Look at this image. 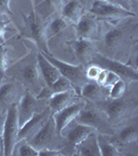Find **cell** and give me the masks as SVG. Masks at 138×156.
Here are the masks:
<instances>
[{"instance_id": "12", "label": "cell", "mask_w": 138, "mask_h": 156, "mask_svg": "<svg viewBox=\"0 0 138 156\" xmlns=\"http://www.w3.org/2000/svg\"><path fill=\"white\" fill-rule=\"evenodd\" d=\"M75 26H76L77 37L95 41L97 39V37L99 36V19H97L90 12L82 15L79 21L75 24Z\"/></svg>"}, {"instance_id": "1", "label": "cell", "mask_w": 138, "mask_h": 156, "mask_svg": "<svg viewBox=\"0 0 138 156\" xmlns=\"http://www.w3.org/2000/svg\"><path fill=\"white\" fill-rule=\"evenodd\" d=\"M136 17H129L117 21H103L105 28L100 26L99 34L101 36V45L103 49L106 50L105 56L110 58L116 55L119 51L125 48H131V44L133 37L137 32V25L133 23L132 19Z\"/></svg>"}, {"instance_id": "28", "label": "cell", "mask_w": 138, "mask_h": 156, "mask_svg": "<svg viewBox=\"0 0 138 156\" xmlns=\"http://www.w3.org/2000/svg\"><path fill=\"white\" fill-rule=\"evenodd\" d=\"M9 68V51L3 44L0 46V82L5 78V73Z\"/></svg>"}, {"instance_id": "31", "label": "cell", "mask_w": 138, "mask_h": 156, "mask_svg": "<svg viewBox=\"0 0 138 156\" xmlns=\"http://www.w3.org/2000/svg\"><path fill=\"white\" fill-rule=\"evenodd\" d=\"M119 79H120V77L116 74V73L107 70L106 78H105V81H104V83H103V87L109 89L110 87H112V85H113L115 82L119 81Z\"/></svg>"}, {"instance_id": "23", "label": "cell", "mask_w": 138, "mask_h": 156, "mask_svg": "<svg viewBox=\"0 0 138 156\" xmlns=\"http://www.w3.org/2000/svg\"><path fill=\"white\" fill-rule=\"evenodd\" d=\"M69 23L62 18L60 15L54 14L45 21V36L47 41H50L52 37L61 34L64 29L67 28Z\"/></svg>"}, {"instance_id": "39", "label": "cell", "mask_w": 138, "mask_h": 156, "mask_svg": "<svg viewBox=\"0 0 138 156\" xmlns=\"http://www.w3.org/2000/svg\"><path fill=\"white\" fill-rule=\"evenodd\" d=\"M2 44H3V43H2L1 41H0V46H1V45H2Z\"/></svg>"}, {"instance_id": "26", "label": "cell", "mask_w": 138, "mask_h": 156, "mask_svg": "<svg viewBox=\"0 0 138 156\" xmlns=\"http://www.w3.org/2000/svg\"><path fill=\"white\" fill-rule=\"evenodd\" d=\"M127 90V82L122 80V78L117 82L109 87V98L110 99H117L125 96Z\"/></svg>"}, {"instance_id": "40", "label": "cell", "mask_w": 138, "mask_h": 156, "mask_svg": "<svg viewBox=\"0 0 138 156\" xmlns=\"http://www.w3.org/2000/svg\"><path fill=\"white\" fill-rule=\"evenodd\" d=\"M133 1H136V0H133Z\"/></svg>"}, {"instance_id": "14", "label": "cell", "mask_w": 138, "mask_h": 156, "mask_svg": "<svg viewBox=\"0 0 138 156\" xmlns=\"http://www.w3.org/2000/svg\"><path fill=\"white\" fill-rule=\"evenodd\" d=\"M37 98L29 90H25L17 102V108H18V120L20 127L23 126L28 120L31 119L36 112Z\"/></svg>"}, {"instance_id": "22", "label": "cell", "mask_w": 138, "mask_h": 156, "mask_svg": "<svg viewBox=\"0 0 138 156\" xmlns=\"http://www.w3.org/2000/svg\"><path fill=\"white\" fill-rule=\"evenodd\" d=\"M75 154L79 156H101L98 145L97 132L90 133L75 148Z\"/></svg>"}, {"instance_id": "16", "label": "cell", "mask_w": 138, "mask_h": 156, "mask_svg": "<svg viewBox=\"0 0 138 156\" xmlns=\"http://www.w3.org/2000/svg\"><path fill=\"white\" fill-rule=\"evenodd\" d=\"M71 48L80 64L86 67L96 52V44L92 40L77 37L71 43Z\"/></svg>"}, {"instance_id": "13", "label": "cell", "mask_w": 138, "mask_h": 156, "mask_svg": "<svg viewBox=\"0 0 138 156\" xmlns=\"http://www.w3.org/2000/svg\"><path fill=\"white\" fill-rule=\"evenodd\" d=\"M50 115H51V112L49 108L43 110V112H36L31 119L27 121L23 126L20 127L18 133V142L28 140L30 137L33 136L34 133L43 126V124L48 120Z\"/></svg>"}, {"instance_id": "34", "label": "cell", "mask_w": 138, "mask_h": 156, "mask_svg": "<svg viewBox=\"0 0 138 156\" xmlns=\"http://www.w3.org/2000/svg\"><path fill=\"white\" fill-rule=\"evenodd\" d=\"M106 1L124 7V9H128V11H131V1L130 0H106Z\"/></svg>"}, {"instance_id": "33", "label": "cell", "mask_w": 138, "mask_h": 156, "mask_svg": "<svg viewBox=\"0 0 138 156\" xmlns=\"http://www.w3.org/2000/svg\"><path fill=\"white\" fill-rule=\"evenodd\" d=\"M62 154H64V153L59 149H53V148L39 150L40 156H57V155H62Z\"/></svg>"}, {"instance_id": "9", "label": "cell", "mask_w": 138, "mask_h": 156, "mask_svg": "<svg viewBox=\"0 0 138 156\" xmlns=\"http://www.w3.org/2000/svg\"><path fill=\"white\" fill-rule=\"evenodd\" d=\"M59 136L60 135L57 132L54 120L51 115L48 120L43 124V126L34 133L33 136L27 140V143L33 146L36 150L48 149V148L58 149L57 145H58Z\"/></svg>"}, {"instance_id": "35", "label": "cell", "mask_w": 138, "mask_h": 156, "mask_svg": "<svg viewBox=\"0 0 138 156\" xmlns=\"http://www.w3.org/2000/svg\"><path fill=\"white\" fill-rule=\"evenodd\" d=\"M7 24H9L7 21H2V20H0V41L2 43L4 42V34H5V32H6Z\"/></svg>"}, {"instance_id": "30", "label": "cell", "mask_w": 138, "mask_h": 156, "mask_svg": "<svg viewBox=\"0 0 138 156\" xmlns=\"http://www.w3.org/2000/svg\"><path fill=\"white\" fill-rule=\"evenodd\" d=\"M101 70H102L101 67L97 66V65H94V64H89L85 67V75H86L88 80L95 81V80L97 79L98 75H99V73L101 72Z\"/></svg>"}, {"instance_id": "32", "label": "cell", "mask_w": 138, "mask_h": 156, "mask_svg": "<svg viewBox=\"0 0 138 156\" xmlns=\"http://www.w3.org/2000/svg\"><path fill=\"white\" fill-rule=\"evenodd\" d=\"M9 1L11 0H0V16H12V12L9 7Z\"/></svg>"}, {"instance_id": "19", "label": "cell", "mask_w": 138, "mask_h": 156, "mask_svg": "<svg viewBox=\"0 0 138 156\" xmlns=\"http://www.w3.org/2000/svg\"><path fill=\"white\" fill-rule=\"evenodd\" d=\"M77 93L75 90H69L66 92L61 93H55V94L51 95L49 98V109L51 112V115L55 114V112L61 110L62 108L67 107V105L72 104L73 102L76 101Z\"/></svg>"}, {"instance_id": "37", "label": "cell", "mask_w": 138, "mask_h": 156, "mask_svg": "<svg viewBox=\"0 0 138 156\" xmlns=\"http://www.w3.org/2000/svg\"><path fill=\"white\" fill-rule=\"evenodd\" d=\"M4 119H5V114H3L2 112H0V134L2 132V128H3V123Z\"/></svg>"}, {"instance_id": "4", "label": "cell", "mask_w": 138, "mask_h": 156, "mask_svg": "<svg viewBox=\"0 0 138 156\" xmlns=\"http://www.w3.org/2000/svg\"><path fill=\"white\" fill-rule=\"evenodd\" d=\"M20 129L18 120V108L17 103L9 105L5 112L3 128H2L1 136L3 140L4 155L11 156L15 153L16 146L18 145V133Z\"/></svg>"}, {"instance_id": "21", "label": "cell", "mask_w": 138, "mask_h": 156, "mask_svg": "<svg viewBox=\"0 0 138 156\" xmlns=\"http://www.w3.org/2000/svg\"><path fill=\"white\" fill-rule=\"evenodd\" d=\"M137 122H131L120 127L119 131L116 132V135L114 136V140L116 144H114L117 147L119 146H126L132 143H136L138 138V126Z\"/></svg>"}, {"instance_id": "2", "label": "cell", "mask_w": 138, "mask_h": 156, "mask_svg": "<svg viewBox=\"0 0 138 156\" xmlns=\"http://www.w3.org/2000/svg\"><path fill=\"white\" fill-rule=\"evenodd\" d=\"M6 74L18 80L24 87H26V90H29L36 97L41 92L43 87L41 82L43 79L37 66L36 54L30 53L26 57L12 65V67H9L5 75Z\"/></svg>"}, {"instance_id": "5", "label": "cell", "mask_w": 138, "mask_h": 156, "mask_svg": "<svg viewBox=\"0 0 138 156\" xmlns=\"http://www.w3.org/2000/svg\"><path fill=\"white\" fill-rule=\"evenodd\" d=\"M42 53L54 67L57 68L60 75L66 77L71 82L73 89L79 95L81 87L88 81L86 75H85V66L81 64L75 66V65H71L69 62H62V60L56 58L51 53H44V52H42Z\"/></svg>"}, {"instance_id": "17", "label": "cell", "mask_w": 138, "mask_h": 156, "mask_svg": "<svg viewBox=\"0 0 138 156\" xmlns=\"http://www.w3.org/2000/svg\"><path fill=\"white\" fill-rule=\"evenodd\" d=\"M2 82V81H1ZM23 85L18 80H7L0 84V106H7L17 103L15 100L21 98Z\"/></svg>"}, {"instance_id": "36", "label": "cell", "mask_w": 138, "mask_h": 156, "mask_svg": "<svg viewBox=\"0 0 138 156\" xmlns=\"http://www.w3.org/2000/svg\"><path fill=\"white\" fill-rule=\"evenodd\" d=\"M106 74H107V70L102 69L101 72H100L99 75H98L97 79L95 80V81H96L98 84H100L103 87V83H104V81H105V78H106Z\"/></svg>"}, {"instance_id": "10", "label": "cell", "mask_w": 138, "mask_h": 156, "mask_svg": "<svg viewBox=\"0 0 138 156\" xmlns=\"http://www.w3.org/2000/svg\"><path fill=\"white\" fill-rule=\"evenodd\" d=\"M97 106L104 112L110 124L113 125L115 123H119L125 117H127L132 108V104L129 99L122 96L117 99L102 100L97 102Z\"/></svg>"}, {"instance_id": "18", "label": "cell", "mask_w": 138, "mask_h": 156, "mask_svg": "<svg viewBox=\"0 0 138 156\" xmlns=\"http://www.w3.org/2000/svg\"><path fill=\"white\" fill-rule=\"evenodd\" d=\"M36 60H37V66H39V70L40 73H41L43 81L45 82V85L50 89L52 87V84H53V82L60 76V73L57 70V68L54 67L43 55L42 52L39 51L36 53Z\"/></svg>"}, {"instance_id": "24", "label": "cell", "mask_w": 138, "mask_h": 156, "mask_svg": "<svg viewBox=\"0 0 138 156\" xmlns=\"http://www.w3.org/2000/svg\"><path fill=\"white\" fill-rule=\"evenodd\" d=\"M105 87L102 85L98 84L96 81H92V80H88V81L85 83L83 87H81L79 93V96L86 100L92 102H99L102 101L104 99V90Z\"/></svg>"}, {"instance_id": "29", "label": "cell", "mask_w": 138, "mask_h": 156, "mask_svg": "<svg viewBox=\"0 0 138 156\" xmlns=\"http://www.w3.org/2000/svg\"><path fill=\"white\" fill-rule=\"evenodd\" d=\"M17 154L20 156H39V150H36L33 146H31L28 143H24L22 145L16 146Z\"/></svg>"}, {"instance_id": "11", "label": "cell", "mask_w": 138, "mask_h": 156, "mask_svg": "<svg viewBox=\"0 0 138 156\" xmlns=\"http://www.w3.org/2000/svg\"><path fill=\"white\" fill-rule=\"evenodd\" d=\"M84 105L85 102L83 101H75L72 104L67 105V107L62 108L61 110L52 115V118H53L55 123V127H56V130L60 136H61L62 132L67 129V127L70 124H72V122L81 112Z\"/></svg>"}, {"instance_id": "8", "label": "cell", "mask_w": 138, "mask_h": 156, "mask_svg": "<svg viewBox=\"0 0 138 156\" xmlns=\"http://www.w3.org/2000/svg\"><path fill=\"white\" fill-rule=\"evenodd\" d=\"M97 19L103 21H117L129 17H136L132 11H128L124 7L108 2L106 0H96L92 2L89 12Z\"/></svg>"}, {"instance_id": "7", "label": "cell", "mask_w": 138, "mask_h": 156, "mask_svg": "<svg viewBox=\"0 0 138 156\" xmlns=\"http://www.w3.org/2000/svg\"><path fill=\"white\" fill-rule=\"evenodd\" d=\"M89 64L97 65V66L101 67L102 69L116 73L126 82H130V81L136 82L138 80V73L135 66L126 65L119 59L110 58V57L105 56V55H103L100 52L97 51L95 52L91 59H90Z\"/></svg>"}, {"instance_id": "3", "label": "cell", "mask_w": 138, "mask_h": 156, "mask_svg": "<svg viewBox=\"0 0 138 156\" xmlns=\"http://www.w3.org/2000/svg\"><path fill=\"white\" fill-rule=\"evenodd\" d=\"M23 17V26L20 30V37L28 40L36 46L40 52L51 53L49 51L48 41L45 36V22L36 14L34 7L28 15L21 12Z\"/></svg>"}, {"instance_id": "38", "label": "cell", "mask_w": 138, "mask_h": 156, "mask_svg": "<svg viewBox=\"0 0 138 156\" xmlns=\"http://www.w3.org/2000/svg\"><path fill=\"white\" fill-rule=\"evenodd\" d=\"M4 155V147H3V140H2V136L0 134V156Z\"/></svg>"}, {"instance_id": "6", "label": "cell", "mask_w": 138, "mask_h": 156, "mask_svg": "<svg viewBox=\"0 0 138 156\" xmlns=\"http://www.w3.org/2000/svg\"><path fill=\"white\" fill-rule=\"evenodd\" d=\"M74 121L80 123V124L92 127L97 133L111 135L114 132V129L111 127V124L108 122L106 115L97 105L96 106H91V105L86 106L85 104Z\"/></svg>"}, {"instance_id": "20", "label": "cell", "mask_w": 138, "mask_h": 156, "mask_svg": "<svg viewBox=\"0 0 138 156\" xmlns=\"http://www.w3.org/2000/svg\"><path fill=\"white\" fill-rule=\"evenodd\" d=\"M59 15L69 24H76L83 15V5L79 0H67L59 9Z\"/></svg>"}, {"instance_id": "27", "label": "cell", "mask_w": 138, "mask_h": 156, "mask_svg": "<svg viewBox=\"0 0 138 156\" xmlns=\"http://www.w3.org/2000/svg\"><path fill=\"white\" fill-rule=\"evenodd\" d=\"M74 90V89H73L71 82H70L66 77L62 76V75H60V76L53 82L52 87H50V90H51L52 95L55 94V93L66 92V90Z\"/></svg>"}, {"instance_id": "25", "label": "cell", "mask_w": 138, "mask_h": 156, "mask_svg": "<svg viewBox=\"0 0 138 156\" xmlns=\"http://www.w3.org/2000/svg\"><path fill=\"white\" fill-rule=\"evenodd\" d=\"M97 140H98V145H99V148H100L101 156L122 155V153L119 152V148L112 143V140H110L107 138V134L97 133Z\"/></svg>"}, {"instance_id": "15", "label": "cell", "mask_w": 138, "mask_h": 156, "mask_svg": "<svg viewBox=\"0 0 138 156\" xmlns=\"http://www.w3.org/2000/svg\"><path fill=\"white\" fill-rule=\"evenodd\" d=\"M73 124H74L73 126L69 125L67 129L62 132V134L67 132L66 136L67 148H69V150L75 151V148H76L77 145L80 144L86 136H88L90 133L97 131L92 127H89L84 124H80V123H77L75 121H73Z\"/></svg>"}]
</instances>
